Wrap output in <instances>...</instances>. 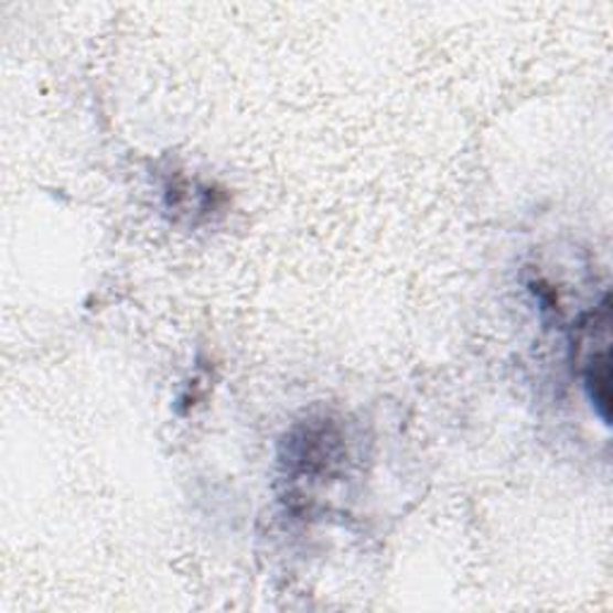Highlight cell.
I'll return each instance as SVG.
<instances>
[{
    "instance_id": "obj_1",
    "label": "cell",
    "mask_w": 613,
    "mask_h": 613,
    "mask_svg": "<svg viewBox=\"0 0 613 613\" xmlns=\"http://www.w3.org/2000/svg\"><path fill=\"white\" fill-rule=\"evenodd\" d=\"M609 381H611V367H609V341L602 343L599 351H592L584 362V386L596 415L602 417V422L609 424V410H611V394H609Z\"/></svg>"
}]
</instances>
